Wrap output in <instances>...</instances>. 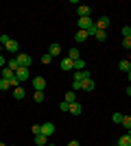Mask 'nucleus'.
I'll list each match as a JSON object with an SVG mask.
<instances>
[{"instance_id":"1","label":"nucleus","mask_w":131,"mask_h":146,"mask_svg":"<svg viewBox=\"0 0 131 146\" xmlns=\"http://www.w3.org/2000/svg\"><path fill=\"white\" fill-rule=\"evenodd\" d=\"M15 76H18L20 83H22V81H29L31 79V68H18V70H15Z\"/></svg>"},{"instance_id":"2","label":"nucleus","mask_w":131,"mask_h":146,"mask_svg":"<svg viewBox=\"0 0 131 146\" xmlns=\"http://www.w3.org/2000/svg\"><path fill=\"white\" fill-rule=\"evenodd\" d=\"M15 59H18L20 68H31V57H29V55H24V52H18V55H15Z\"/></svg>"},{"instance_id":"3","label":"nucleus","mask_w":131,"mask_h":146,"mask_svg":"<svg viewBox=\"0 0 131 146\" xmlns=\"http://www.w3.org/2000/svg\"><path fill=\"white\" fill-rule=\"evenodd\" d=\"M2 46H5V48L9 50V52H15V55H18V50H20V44L15 42V39H11V37H9V39H7V42L2 44Z\"/></svg>"},{"instance_id":"4","label":"nucleus","mask_w":131,"mask_h":146,"mask_svg":"<svg viewBox=\"0 0 131 146\" xmlns=\"http://www.w3.org/2000/svg\"><path fill=\"white\" fill-rule=\"evenodd\" d=\"M33 87H35V92H44L46 79H44V76H35V79H33Z\"/></svg>"},{"instance_id":"5","label":"nucleus","mask_w":131,"mask_h":146,"mask_svg":"<svg viewBox=\"0 0 131 146\" xmlns=\"http://www.w3.org/2000/svg\"><path fill=\"white\" fill-rule=\"evenodd\" d=\"M53 133H55V124H53V122H44V124H42V135L50 137Z\"/></svg>"},{"instance_id":"6","label":"nucleus","mask_w":131,"mask_h":146,"mask_svg":"<svg viewBox=\"0 0 131 146\" xmlns=\"http://www.w3.org/2000/svg\"><path fill=\"white\" fill-rule=\"evenodd\" d=\"M92 24H94V22L90 18H79V31H87Z\"/></svg>"},{"instance_id":"7","label":"nucleus","mask_w":131,"mask_h":146,"mask_svg":"<svg viewBox=\"0 0 131 146\" xmlns=\"http://www.w3.org/2000/svg\"><path fill=\"white\" fill-rule=\"evenodd\" d=\"M76 15H79V18H90V7L79 5L76 7Z\"/></svg>"},{"instance_id":"8","label":"nucleus","mask_w":131,"mask_h":146,"mask_svg":"<svg viewBox=\"0 0 131 146\" xmlns=\"http://www.w3.org/2000/svg\"><path fill=\"white\" fill-rule=\"evenodd\" d=\"M61 70H74V61L70 59V57H66V59H61Z\"/></svg>"},{"instance_id":"9","label":"nucleus","mask_w":131,"mask_h":146,"mask_svg":"<svg viewBox=\"0 0 131 146\" xmlns=\"http://www.w3.org/2000/svg\"><path fill=\"white\" fill-rule=\"evenodd\" d=\"M94 24H96V29H98V31H105L107 26H109V18H107V15H103V18H100L98 22H94Z\"/></svg>"},{"instance_id":"10","label":"nucleus","mask_w":131,"mask_h":146,"mask_svg":"<svg viewBox=\"0 0 131 146\" xmlns=\"http://www.w3.org/2000/svg\"><path fill=\"white\" fill-rule=\"evenodd\" d=\"M48 55H50V57H59V55H61V46H59V44H50Z\"/></svg>"},{"instance_id":"11","label":"nucleus","mask_w":131,"mask_h":146,"mask_svg":"<svg viewBox=\"0 0 131 146\" xmlns=\"http://www.w3.org/2000/svg\"><path fill=\"white\" fill-rule=\"evenodd\" d=\"M94 87H96V83H94V79H92V76L83 81V92H92Z\"/></svg>"},{"instance_id":"12","label":"nucleus","mask_w":131,"mask_h":146,"mask_svg":"<svg viewBox=\"0 0 131 146\" xmlns=\"http://www.w3.org/2000/svg\"><path fill=\"white\" fill-rule=\"evenodd\" d=\"M81 109H83V107H81V105H79V103H70V113H72V116H79V113H81Z\"/></svg>"},{"instance_id":"13","label":"nucleus","mask_w":131,"mask_h":146,"mask_svg":"<svg viewBox=\"0 0 131 146\" xmlns=\"http://www.w3.org/2000/svg\"><path fill=\"white\" fill-rule=\"evenodd\" d=\"M24 96H26L24 87H15V90H13V98H15V100H22Z\"/></svg>"},{"instance_id":"14","label":"nucleus","mask_w":131,"mask_h":146,"mask_svg":"<svg viewBox=\"0 0 131 146\" xmlns=\"http://www.w3.org/2000/svg\"><path fill=\"white\" fill-rule=\"evenodd\" d=\"M68 57H70L72 61L81 59V52H79V48H70V50H68Z\"/></svg>"},{"instance_id":"15","label":"nucleus","mask_w":131,"mask_h":146,"mask_svg":"<svg viewBox=\"0 0 131 146\" xmlns=\"http://www.w3.org/2000/svg\"><path fill=\"white\" fill-rule=\"evenodd\" d=\"M35 144H37V146H46V144H48V137H46V135H42V133L35 135Z\"/></svg>"},{"instance_id":"16","label":"nucleus","mask_w":131,"mask_h":146,"mask_svg":"<svg viewBox=\"0 0 131 146\" xmlns=\"http://www.w3.org/2000/svg\"><path fill=\"white\" fill-rule=\"evenodd\" d=\"M90 79V72L87 70H83V72H74V81H85Z\"/></svg>"},{"instance_id":"17","label":"nucleus","mask_w":131,"mask_h":146,"mask_svg":"<svg viewBox=\"0 0 131 146\" xmlns=\"http://www.w3.org/2000/svg\"><path fill=\"white\" fill-rule=\"evenodd\" d=\"M13 76H15V72H13V70H9V68H2V79L11 81Z\"/></svg>"},{"instance_id":"18","label":"nucleus","mask_w":131,"mask_h":146,"mask_svg":"<svg viewBox=\"0 0 131 146\" xmlns=\"http://www.w3.org/2000/svg\"><path fill=\"white\" fill-rule=\"evenodd\" d=\"M85 39H87V31H76L74 42H85Z\"/></svg>"},{"instance_id":"19","label":"nucleus","mask_w":131,"mask_h":146,"mask_svg":"<svg viewBox=\"0 0 131 146\" xmlns=\"http://www.w3.org/2000/svg\"><path fill=\"white\" fill-rule=\"evenodd\" d=\"M7 68H9V70H13V72H15V70H18V68H20L18 59H7Z\"/></svg>"},{"instance_id":"20","label":"nucleus","mask_w":131,"mask_h":146,"mask_svg":"<svg viewBox=\"0 0 131 146\" xmlns=\"http://www.w3.org/2000/svg\"><path fill=\"white\" fill-rule=\"evenodd\" d=\"M83 70H85V61H83V59H76L74 61V72H83Z\"/></svg>"},{"instance_id":"21","label":"nucleus","mask_w":131,"mask_h":146,"mask_svg":"<svg viewBox=\"0 0 131 146\" xmlns=\"http://www.w3.org/2000/svg\"><path fill=\"white\" fill-rule=\"evenodd\" d=\"M118 146H131V137H129V135H122V137H118Z\"/></svg>"},{"instance_id":"22","label":"nucleus","mask_w":131,"mask_h":146,"mask_svg":"<svg viewBox=\"0 0 131 146\" xmlns=\"http://www.w3.org/2000/svg\"><path fill=\"white\" fill-rule=\"evenodd\" d=\"M66 103H76V92H68V94H66Z\"/></svg>"},{"instance_id":"23","label":"nucleus","mask_w":131,"mask_h":146,"mask_svg":"<svg viewBox=\"0 0 131 146\" xmlns=\"http://www.w3.org/2000/svg\"><path fill=\"white\" fill-rule=\"evenodd\" d=\"M120 70H122V72H129V70H131V63H129V59L120 61Z\"/></svg>"},{"instance_id":"24","label":"nucleus","mask_w":131,"mask_h":146,"mask_svg":"<svg viewBox=\"0 0 131 146\" xmlns=\"http://www.w3.org/2000/svg\"><path fill=\"white\" fill-rule=\"evenodd\" d=\"M83 90V81H72V92H81Z\"/></svg>"},{"instance_id":"25","label":"nucleus","mask_w":131,"mask_h":146,"mask_svg":"<svg viewBox=\"0 0 131 146\" xmlns=\"http://www.w3.org/2000/svg\"><path fill=\"white\" fill-rule=\"evenodd\" d=\"M122 118H125V116H122L120 111H116V113H114V116H112V120L116 122V124H122Z\"/></svg>"},{"instance_id":"26","label":"nucleus","mask_w":131,"mask_h":146,"mask_svg":"<svg viewBox=\"0 0 131 146\" xmlns=\"http://www.w3.org/2000/svg\"><path fill=\"white\" fill-rule=\"evenodd\" d=\"M9 87H11V83H9V81H7V79H0V92L9 90Z\"/></svg>"},{"instance_id":"27","label":"nucleus","mask_w":131,"mask_h":146,"mask_svg":"<svg viewBox=\"0 0 131 146\" xmlns=\"http://www.w3.org/2000/svg\"><path fill=\"white\" fill-rule=\"evenodd\" d=\"M33 98H35V103H44V92H35V94H33Z\"/></svg>"},{"instance_id":"28","label":"nucleus","mask_w":131,"mask_h":146,"mask_svg":"<svg viewBox=\"0 0 131 146\" xmlns=\"http://www.w3.org/2000/svg\"><path fill=\"white\" fill-rule=\"evenodd\" d=\"M96 33H98V29H96V24H92V26H90V29H87V37H96Z\"/></svg>"},{"instance_id":"29","label":"nucleus","mask_w":131,"mask_h":146,"mask_svg":"<svg viewBox=\"0 0 131 146\" xmlns=\"http://www.w3.org/2000/svg\"><path fill=\"white\" fill-rule=\"evenodd\" d=\"M31 133L33 135H39V133H42V124H33V127H31Z\"/></svg>"},{"instance_id":"30","label":"nucleus","mask_w":131,"mask_h":146,"mask_svg":"<svg viewBox=\"0 0 131 146\" xmlns=\"http://www.w3.org/2000/svg\"><path fill=\"white\" fill-rule=\"evenodd\" d=\"M96 39H98V42H105V39H107V33H105V31H98V33H96Z\"/></svg>"},{"instance_id":"31","label":"nucleus","mask_w":131,"mask_h":146,"mask_svg":"<svg viewBox=\"0 0 131 146\" xmlns=\"http://www.w3.org/2000/svg\"><path fill=\"white\" fill-rule=\"evenodd\" d=\"M50 61H53V57H50L48 52H46V55H42V63H44V66H48Z\"/></svg>"},{"instance_id":"32","label":"nucleus","mask_w":131,"mask_h":146,"mask_svg":"<svg viewBox=\"0 0 131 146\" xmlns=\"http://www.w3.org/2000/svg\"><path fill=\"white\" fill-rule=\"evenodd\" d=\"M122 127L131 129V116H125V118H122Z\"/></svg>"},{"instance_id":"33","label":"nucleus","mask_w":131,"mask_h":146,"mask_svg":"<svg viewBox=\"0 0 131 146\" xmlns=\"http://www.w3.org/2000/svg\"><path fill=\"white\" fill-rule=\"evenodd\" d=\"M122 37H131V26H122Z\"/></svg>"},{"instance_id":"34","label":"nucleus","mask_w":131,"mask_h":146,"mask_svg":"<svg viewBox=\"0 0 131 146\" xmlns=\"http://www.w3.org/2000/svg\"><path fill=\"white\" fill-rule=\"evenodd\" d=\"M9 83H11V87H13V90H15V87H20V81H18V76H13V79L9 81Z\"/></svg>"},{"instance_id":"35","label":"nucleus","mask_w":131,"mask_h":146,"mask_svg":"<svg viewBox=\"0 0 131 146\" xmlns=\"http://www.w3.org/2000/svg\"><path fill=\"white\" fill-rule=\"evenodd\" d=\"M122 46H125V48H131V37H125V39H122Z\"/></svg>"},{"instance_id":"36","label":"nucleus","mask_w":131,"mask_h":146,"mask_svg":"<svg viewBox=\"0 0 131 146\" xmlns=\"http://www.w3.org/2000/svg\"><path fill=\"white\" fill-rule=\"evenodd\" d=\"M59 109H61V111H68V109H70V105H68V103H66V100H63V103H61V105H59Z\"/></svg>"},{"instance_id":"37","label":"nucleus","mask_w":131,"mask_h":146,"mask_svg":"<svg viewBox=\"0 0 131 146\" xmlns=\"http://www.w3.org/2000/svg\"><path fill=\"white\" fill-rule=\"evenodd\" d=\"M2 68H7V59L2 55H0V70H2Z\"/></svg>"},{"instance_id":"38","label":"nucleus","mask_w":131,"mask_h":146,"mask_svg":"<svg viewBox=\"0 0 131 146\" xmlns=\"http://www.w3.org/2000/svg\"><path fill=\"white\" fill-rule=\"evenodd\" d=\"M68 146H81V144H79V140H72V142H70Z\"/></svg>"},{"instance_id":"39","label":"nucleus","mask_w":131,"mask_h":146,"mask_svg":"<svg viewBox=\"0 0 131 146\" xmlns=\"http://www.w3.org/2000/svg\"><path fill=\"white\" fill-rule=\"evenodd\" d=\"M127 79H129V83H131V70H129V72H127Z\"/></svg>"},{"instance_id":"40","label":"nucleus","mask_w":131,"mask_h":146,"mask_svg":"<svg viewBox=\"0 0 131 146\" xmlns=\"http://www.w3.org/2000/svg\"><path fill=\"white\" fill-rule=\"evenodd\" d=\"M127 94H129V96H131V85H129V87H127Z\"/></svg>"},{"instance_id":"41","label":"nucleus","mask_w":131,"mask_h":146,"mask_svg":"<svg viewBox=\"0 0 131 146\" xmlns=\"http://www.w3.org/2000/svg\"><path fill=\"white\" fill-rule=\"evenodd\" d=\"M127 135H129V137H131V129H127Z\"/></svg>"},{"instance_id":"42","label":"nucleus","mask_w":131,"mask_h":146,"mask_svg":"<svg viewBox=\"0 0 131 146\" xmlns=\"http://www.w3.org/2000/svg\"><path fill=\"white\" fill-rule=\"evenodd\" d=\"M2 50H5V46H2V44H0V52H2Z\"/></svg>"},{"instance_id":"43","label":"nucleus","mask_w":131,"mask_h":146,"mask_svg":"<svg viewBox=\"0 0 131 146\" xmlns=\"http://www.w3.org/2000/svg\"><path fill=\"white\" fill-rule=\"evenodd\" d=\"M0 146H7V144H2V142H0Z\"/></svg>"},{"instance_id":"44","label":"nucleus","mask_w":131,"mask_h":146,"mask_svg":"<svg viewBox=\"0 0 131 146\" xmlns=\"http://www.w3.org/2000/svg\"><path fill=\"white\" fill-rule=\"evenodd\" d=\"M48 146H55V144H48Z\"/></svg>"},{"instance_id":"45","label":"nucleus","mask_w":131,"mask_h":146,"mask_svg":"<svg viewBox=\"0 0 131 146\" xmlns=\"http://www.w3.org/2000/svg\"><path fill=\"white\" fill-rule=\"evenodd\" d=\"M129 63H131V59H129Z\"/></svg>"}]
</instances>
